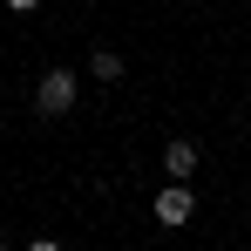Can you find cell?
<instances>
[{"mask_svg": "<svg viewBox=\"0 0 251 251\" xmlns=\"http://www.w3.org/2000/svg\"><path fill=\"white\" fill-rule=\"evenodd\" d=\"M88 75H95V82H123L129 68H123V54H116V48H95V54H88Z\"/></svg>", "mask_w": 251, "mask_h": 251, "instance_id": "277c9868", "label": "cell"}, {"mask_svg": "<svg viewBox=\"0 0 251 251\" xmlns=\"http://www.w3.org/2000/svg\"><path fill=\"white\" fill-rule=\"evenodd\" d=\"M190 217H197V190H190L183 176H170L163 190H156V224H163V231H183Z\"/></svg>", "mask_w": 251, "mask_h": 251, "instance_id": "7a4b0ae2", "label": "cell"}, {"mask_svg": "<svg viewBox=\"0 0 251 251\" xmlns=\"http://www.w3.org/2000/svg\"><path fill=\"white\" fill-rule=\"evenodd\" d=\"M75 95H82L75 68H48L41 88H34V109H41V116H68V109H75Z\"/></svg>", "mask_w": 251, "mask_h": 251, "instance_id": "6da1fadb", "label": "cell"}, {"mask_svg": "<svg viewBox=\"0 0 251 251\" xmlns=\"http://www.w3.org/2000/svg\"><path fill=\"white\" fill-rule=\"evenodd\" d=\"M197 156H204V150H197L190 136H170V143H163V170H170V176H183V183L197 176Z\"/></svg>", "mask_w": 251, "mask_h": 251, "instance_id": "3957f363", "label": "cell"}, {"mask_svg": "<svg viewBox=\"0 0 251 251\" xmlns=\"http://www.w3.org/2000/svg\"><path fill=\"white\" fill-rule=\"evenodd\" d=\"M0 251H14V245H7V238H0Z\"/></svg>", "mask_w": 251, "mask_h": 251, "instance_id": "52a82bcc", "label": "cell"}, {"mask_svg": "<svg viewBox=\"0 0 251 251\" xmlns=\"http://www.w3.org/2000/svg\"><path fill=\"white\" fill-rule=\"evenodd\" d=\"M7 7H14V14H34V7H41V0H7Z\"/></svg>", "mask_w": 251, "mask_h": 251, "instance_id": "8992f818", "label": "cell"}, {"mask_svg": "<svg viewBox=\"0 0 251 251\" xmlns=\"http://www.w3.org/2000/svg\"><path fill=\"white\" fill-rule=\"evenodd\" d=\"M21 251H61V245H54V238H27Z\"/></svg>", "mask_w": 251, "mask_h": 251, "instance_id": "5b68a950", "label": "cell"}]
</instances>
